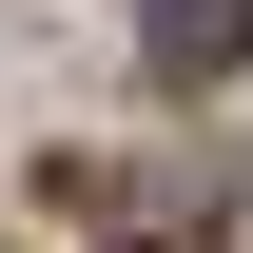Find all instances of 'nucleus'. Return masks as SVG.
Instances as JSON below:
<instances>
[{
    "label": "nucleus",
    "instance_id": "nucleus-1",
    "mask_svg": "<svg viewBox=\"0 0 253 253\" xmlns=\"http://www.w3.org/2000/svg\"><path fill=\"white\" fill-rule=\"evenodd\" d=\"M253 59V0H136V78H156V97H214Z\"/></svg>",
    "mask_w": 253,
    "mask_h": 253
}]
</instances>
